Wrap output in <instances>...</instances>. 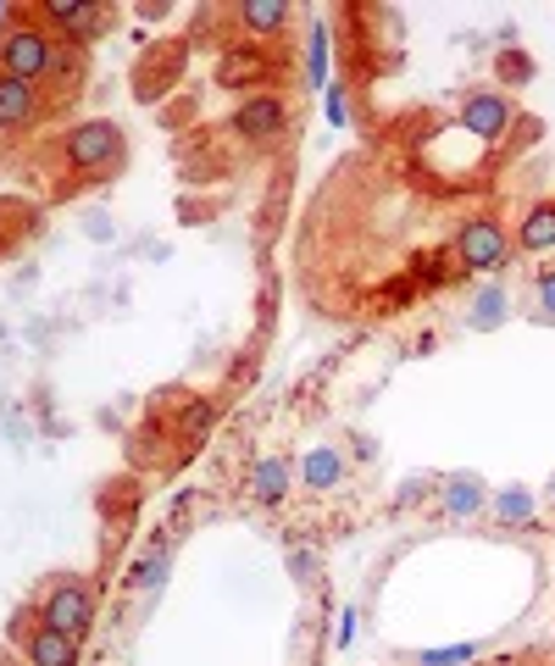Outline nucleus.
<instances>
[{"instance_id":"f257e3e1","label":"nucleus","mask_w":555,"mask_h":666,"mask_svg":"<svg viewBox=\"0 0 555 666\" xmlns=\"http://www.w3.org/2000/svg\"><path fill=\"white\" fill-rule=\"evenodd\" d=\"M0 73L23 84H73L62 34H51L34 12H12V23L0 28Z\"/></svg>"},{"instance_id":"f03ea898","label":"nucleus","mask_w":555,"mask_h":666,"mask_svg":"<svg viewBox=\"0 0 555 666\" xmlns=\"http://www.w3.org/2000/svg\"><path fill=\"white\" fill-rule=\"evenodd\" d=\"M62 162H67V172H78V178H112V172H122V162H128V139H122V128L106 123V117L73 123V128L62 133Z\"/></svg>"},{"instance_id":"7ed1b4c3","label":"nucleus","mask_w":555,"mask_h":666,"mask_svg":"<svg viewBox=\"0 0 555 666\" xmlns=\"http://www.w3.org/2000/svg\"><path fill=\"white\" fill-rule=\"evenodd\" d=\"M34 616L44 628H56L67 639H89V628H95V589H89L83 578H56V584H44L39 600H34Z\"/></svg>"},{"instance_id":"20e7f679","label":"nucleus","mask_w":555,"mask_h":666,"mask_svg":"<svg viewBox=\"0 0 555 666\" xmlns=\"http://www.w3.org/2000/svg\"><path fill=\"white\" fill-rule=\"evenodd\" d=\"M512 233H505V222L494 217H467L455 233V261L461 272H473V278H494L505 261H512Z\"/></svg>"},{"instance_id":"39448f33","label":"nucleus","mask_w":555,"mask_h":666,"mask_svg":"<svg viewBox=\"0 0 555 666\" xmlns=\"http://www.w3.org/2000/svg\"><path fill=\"white\" fill-rule=\"evenodd\" d=\"M461 128H467L478 145H500V139L517 128V101L494 84L467 89V101H461Z\"/></svg>"},{"instance_id":"423d86ee","label":"nucleus","mask_w":555,"mask_h":666,"mask_svg":"<svg viewBox=\"0 0 555 666\" xmlns=\"http://www.w3.org/2000/svg\"><path fill=\"white\" fill-rule=\"evenodd\" d=\"M234 133L245 139V145H256V151L278 145V139L289 133V101H284V94H272V89H256L250 101L234 112Z\"/></svg>"},{"instance_id":"0eeeda50","label":"nucleus","mask_w":555,"mask_h":666,"mask_svg":"<svg viewBox=\"0 0 555 666\" xmlns=\"http://www.w3.org/2000/svg\"><path fill=\"white\" fill-rule=\"evenodd\" d=\"M39 17H44V28H51V34H73L78 44H89V39H101L112 28L117 12L101 7V0H44Z\"/></svg>"},{"instance_id":"6e6552de","label":"nucleus","mask_w":555,"mask_h":666,"mask_svg":"<svg viewBox=\"0 0 555 666\" xmlns=\"http://www.w3.org/2000/svg\"><path fill=\"white\" fill-rule=\"evenodd\" d=\"M12 633L23 639V661H28V666H78V639H67V633H56V628H44L39 616H34V605L17 611Z\"/></svg>"},{"instance_id":"1a4fd4ad","label":"nucleus","mask_w":555,"mask_h":666,"mask_svg":"<svg viewBox=\"0 0 555 666\" xmlns=\"http://www.w3.org/2000/svg\"><path fill=\"white\" fill-rule=\"evenodd\" d=\"M345 478H350V461H345L339 445H311L295 461V484L306 495H334V489H345Z\"/></svg>"},{"instance_id":"9d476101","label":"nucleus","mask_w":555,"mask_h":666,"mask_svg":"<svg viewBox=\"0 0 555 666\" xmlns=\"http://www.w3.org/2000/svg\"><path fill=\"white\" fill-rule=\"evenodd\" d=\"M434 495H439V511L450 522H478L489 511V489H483V478H473V472H444Z\"/></svg>"},{"instance_id":"9b49d317","label":"nucleus","mask_w":555,"mask_h":666,"mask_svg":"<svg viewBox=\"0 0 555 666\" xmlns=\"http://www.w3.org/2000/svg\"><path fill=\"white\" fill-rule=\"evenodd\" d=\"M295 489V461L289 456H256L250 472H245V495L256 505H284Z\"/></svg>"},{"instance_id":"f8f14e48","label":"nucleus","mask_w":555,"mask_h":666,"mask_svg":"<svg viewBox=\"0 0 555 666\" xmlns=\"http://www.w3.org/2000/svg\"><path fill=\"white\" fill-rule=\"evenodd\" d=\"M289 0H245V7H234V23L250 34V44H267L289 28Z\"/></svg>"},{"instance_id":"ddd939ff","label":"nucleus","mask_w":555,"mask_h":666,"mask_svg":"<svg viewBox=\"0 0 555 666\" xmlns=\"http://www.w3.org/2000/svg\"><path fill=\"white\" fill-rule=\"evenodd\" d=\"M489 522H500V528H533L539 522V495L522 489V484H505V489H489Z\"/></svg>"},{"instance_id":"4468645a","label":"nucleus","mask_w":555,"mask_h":666,"mask_svg":"<svg viewBox=\"0 0 555 666\" xmlns=\"http://www.w3.org/2000/svg\"><path fill=\"white\" fill-rule=\"evenodd\" d=\"M34 117H39V84H23V78L0 73V133H17Z\"/></svg>"},{"instance_id":"2eb2a0df","label":"nucleus","mask_w":555,"mask_h":666,"mask_svg":"<svg viewBox=\"0 0 555 666\" xmlns=\"http://www.w3.org/2000/svg\"><path fill=\"white\" fill-rule=\"evenodd\" d=\"M261 78H267V51H256V44H234L217 67V84L228 89H256Z\"/></svg>"},{"instance_id":"dca6fc26","label":"nucleus","mask_w":555,"mask_h":666,"mask_svg":"<svg viewBox=\"0 0 555 666\" xmlns=\"http://www.w3.org/2000/svg\"><path fill=\"white\" fill-rule=\"evenodd\" d=\"M512 245H517V251H533V256L555 251V201H539V206H528V212H522L517 240H512Z\"/></svg>"},{"instance_id":"f3484780","label":"nucleus","mask_w":555,"mask_h":666,"mask_svg":"<svg viewBox=\"0 0 555 666\" xmlns=\"http://www.w3.org/2000/svg\"><path fill=\"white\" fill-rule=\"evenodd\" d=\"M167 573H172V545H167V539H156L145 555H139V561L128 566V589H133V594H156V589L167 584Z\"/></svg>"},{"instance_id":"a211bd4d","label":"nucleus","mask_w":555,"mask_h":666,"mask_svg":"<svg viewBox=\"0 0 555 666\" xmlns=\"http://www.w3.org/2000/svg\"><path fill=\"white\" fill-rule=\"evenodd\" d=\"M328 62H334V39H328V28H322V17L306 28V89H328L334 78H328Z\"/></svg>"},{"instance_id":"6ab92c4d","label":"nucleus","mask_w":555,"mask_h":666,"mask_svg":"<svg viewBox=\"0 0 555 666\" xmlns=\"http://www.w3.org/2000/svg\"><path fill=\"white\" fill-rule=\"evenodd\" d=\"M505 317H512V295H505V283H483L478 300H473V311H467V328H473V333H489V328H500Z\"/></svg>"},{"instance_id":"aec40b11","label":"nucleus","mask_w":555,"mask_h":666,"mask_svg":"<svg viewBox=\"0 0 555 666\" xmlns=\"http://www.w3.org/2000/svg\"><path fill=\"white\" fill-rule=\"evenodd\" d=\"M483 655V644L478 639H467V644H439V650H416L411 655V666H467V661H478Z\"/></svg>"},{"instance_id":"412c9836","label":"nucleus","mask_w":555,"mask_h":666,"mask_svg":"<svg viewBox=\"0 0 555 666\" xmlns=\"http://www.w3.org/2000/svg\"><path fill=\"white\" fill-rule=\"evenodd\" d=\"M533 322L555 328V267H544V272L533 278Z\"/></svg>"},{"instance_id":"4be33fe9","label":"nucleus","mask_w":555,"mask_h":666,"mask_svg":"<svg viewBox=\"0 0 555 666\" xmlns=\"http://www.w3.org/2000/svg\"><path fill=\"white\" fill-rule=\"evenodd\" d=\"M206 427H211V406H206V400H195L190 411H183V439H201Z\"/></svg>"},{"instance_id":"5701e85b","label":"nucleus","mask_w":555,"mask_h":666,"mask_svg":"<svg viewBox=\"0 0 555 666\" xmlns=\"http://www.w3.org/2000/svg\"><path fill=\"white\" fill-rule=\"evenodd\" d=\"M322 112H328V128H345V123H350V117H345V89H339V84L322 89Z\"/></svg>"},{"instance_id":"b1692460","label":"nucleus","mask_w":555,"mask_h":666,"mask_svg":"<svg viewBox=\"0 0 555 666\" xmlns=\"http://www.w3.org/2000/svg\"><path fill=\"white\" fill-rule=\"evenodd\" d=\"M83 233H89V240H101V245H112V240H117L112 217H83Z\"/></svg>"},{"instance_id":"393cba45","label":"nucleus","mask_w":555,"mask_h":666,"mask_svg":"<svg viewBox=\"0 0 555 666\" xmlns=\"http://www.w3.org/2000/svg\"><path fill=\"white\" fill-rule=\"evenodd\" d=\"M428 484H434V478H405V484H400V495H395V505H416V500L428 495Z\"/></svg>"},{"instance_id":"a878e982","label":"nucleus","mask_w":555,"mask_h":666,"mask_svg":"<svg viewBox=\"0 0 555 666\" xmlns=\"http://www.w3.org/2000/svg\"><path fill=\"white\" fill-rule=\"evenodd\" d=\"M505 78H512V84L533 78V62H528V56H505Z\"/></svg>"},{"instance_id":"bb28decb","label":"nucleus","mask_w":555,"mask_h":666,"mask_svg":"<svg viewBox=\"0 0 555 666\" xmlns=\"http://www.w3.org/2000/svg\"><path fill=\"white\" fill-rule=\"evenodd\" d=\"M356 623H361V616H356V611H345V616H339V633H334V644H339V650H345V644L356 639Z\"/></svg>"},{"instance_id":"cd10ccee","label":"nucleus","mask_w":555,"mask_h":666,"mask_svg":"<svg viewBox=\"0 0 555 666\" xmlns=\"http://www.w3.org/2000/svg\"><path fill=\"white\" fill-rule=\"evenodd\" d=\"M289 566H295V578H311V555L306 550H289Z\"/></svg>"},{"instance_id":"c85d7f7f","label":"nucleus","mask_w":555,"mask_h":666,"mask_svg":"<svg viewBox=\"0 0 555 666\" xmlns=\"http://www.w3.org/2000/svg\"><path fill=\"white\" fill-rule=\"evenodd\" d=\"M0 217H12V206H0ZM7 233H12V222H0V245H7Z\"/></svg>"},{"instance_id":"c756f323","label":"nucleus","mask_w":555,"mask_h":666,"mask_svg":"<svg viewBox=\"0 0 555 666\" xmlns=\"http://www.w3.org/2000/svg\"><path fill=\"white\" fill-rule=\"evenodd\" d=\"M12 23V7H7V0H0V28H7Z\"/></svg>"},{"instance_id":"7c9ffc66","label":"nucleus","mask_w":555,"mask_h":666,"mask_svg":"<svg viewBox=\"0 0 555 666\" xmlns=\"http://www.w3.org/2000/svg\"><path fill=\"white\" fill-rule=\"evenodd\" d=\"M544 500H550V511H555V478H550V484H544Z\"/></svg>"}]
</instances>
